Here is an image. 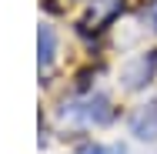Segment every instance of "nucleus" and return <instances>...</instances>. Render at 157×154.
Instances as JSON below:
<instances>
[{"mask_svg": "<svg viewBox=\"0 0 157 154\" xmlns=\"http://www.w3.org/2000/svg\"><path fill=\"white\" fill-rule=\"evenodd\" d=\"M70 114H77V117H84V121H94V124H104L110 121V104H107V97H84V101H77L74 107H70Z\"/></svg>", "mask_w": 157, "mask_h": 154, "instance_id": "obj_1", "label": "nucleus"}, {"mask_svg": "<svg viewBox=\"0 0 157 154\" xmlns=\"http://www.w3.org/2000/svg\"><path fill=\"white\" fill-rule=\"evenodd\" d=\"M77 154H104V151H100V148H94V144H87V148H80Z\"/></svg>", "mask_w": 157, "mask_h": 154, "instance_id": "obj_4", "label": "nucleus"}, {"mask_svg": "<svg viewBox=\"0 0 157 154\" xmlns=\"http://www.w3.org/2000/svg\"><path fill=\"white\" fill-rule=\"evenodd\" d=\"M130 127H134L137 137H154V131H157V107H140V111L134 114Z\"/></svg>", "mask_w": 157, "mask_h": 154, "instance_id": "obj_2", "label": "nucleus"}, {"mask_svg": "<svg viewBox=\"0 0 157 154\" xmlns=\"http://www.w3.org/2000/svg\"><path fill=\"white\" fill-rule=\"evenodd\" d=\"M151 20H154V27H157V0H154V7H151Z\"/></svg>", "mask_w": 157, "mask_h": 154, "instance_id": "obj_5", "label": "nucleus"}, {"mask_svg": "<svg viewBox=\"0 0 157 154\" xmlns=\"http://www.w3.org/2000/svg\"><path fill=\"white\" fill-rule=\"evenodd\" d=\"M54 50H57V37L50 27H40L37 30V57H40V67H47V64L54 61Z\"/></svg>", "mask_w": 157, "mask_h": 154, "instance_id": "obj_3", "label": "nucleus"}]
</instances>
